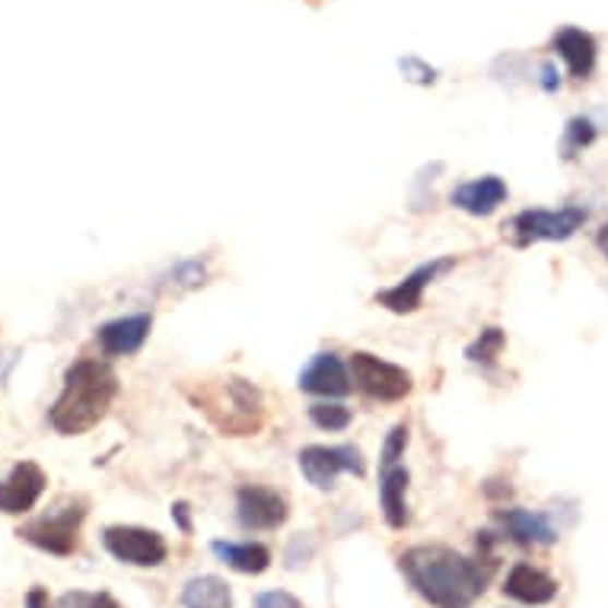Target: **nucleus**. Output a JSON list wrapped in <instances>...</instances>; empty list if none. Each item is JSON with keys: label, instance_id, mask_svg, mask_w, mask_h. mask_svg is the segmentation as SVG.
<instances>
[{"label": "nucleus", "instance_id": "obj_1", "mask_svg": "<svg viewBox=\"0 0 608 608\" xmlns=\"http://www.w3.org/2000/svg\"><path fill=\"white\" fill-rule=\"evenodd\" d=\"M398 571L405 573L408 586L433 608H472L488 589L491 573L481 561L458 555L446 545H415L402 551Z\"/></svg>", "mask_w": 608, "mask_h": 608}, {"label": "nucleus", "instance_id": "obj_2", "mask_svg": "<svg viewBox=\"0 0 608 608\" xmlns=\"http://www.w3.org/2000/svg\"><path fill=\"white\" fill-rule=\"evenodd\" d=\"M115 395H118V377L109 363L90 357L74 360L64 373L61 395L48 412V424L61 437H80L109 415Z\"/></svg>", "mask_w": 608, "mask_h": 608}, {"label": "nucleus", "instance_id": "obj_3", "mask_svg": "<svg viewBox=\"0 0 608 608\" xmlns=\"http://www.w3.org/2000/svg\"><path fill=\"white\" fill-rule=\"evenodd\" d=\"M186 395L224 437H252L265 427V398L255 382L239 377L207 380L186 389Z\"/></svg>", "mask_w": 608, "mask_h": 608}, {"label": "nucleus", "instance_id": "obj_4", "mask_svg": "<svg viewBox=\"0 0 608 608\" xmlns=\"http://www.w3.org/2000/svg\"><path fill=\"white\" fill-rule=\"evenodd\" d=\"M83 520H86V503L83 500H68L64 506L51 510L48 516H38L33 523H26L16 535L23 541L36 545L38 551L68 558V555H74L76 545H80Z\"/></svg>", "mask_w": 608, "mask_h": 608}, {"label": "nucleus", "instance_id": "obj_5", "mask_svg": "<svg viewBox=\"0 0 608 608\" xmlns=\"http://www.w3.org/2000/svg\"><path fill=\"white\" fill-rule=\"evenodd\" d=\"M350 382L373 402H402L415 389V380L408 370L382 360L377 354H367V350L350 354Z\"/></svg>", "mask_w": 608, "mask_h": 608}, {"label": "nucleus", "instance_id": "obj_6", "mask_svg": "<svg viewBox=\"0 0 608 608\" xmlns=\"http://www.w3.org/2000/svg\"><path fill=\"white\" fill-rule=\"evenodd\" d=\"M103 545L115 561L131 568H159L169 555L163 535L144 526H109L103 533Z\"/></svg>", "mask_w": 608, "mask_h": 608}, {"label": "nucleus", "instance_id": "obj_7", "mask_svg": "<svg viewBox=\"0 0 608 608\" xmlns=\"http://www.w3.org/2000/svg\"><path fill=\"white\" fill-rule=\"evenodd\" d=\"M297 458H300L303 478L319 491H332L342 472H350L357 478L367 472L360 450L354 446H306Z\"/></svg>", "mask_w": 608, "mask_h": 608}, {"label": "nucleus", "instance_id": "obj_8", "mask_svg": "<svg viewBox=\"0 0 608 608\" xmlns=\"http://www.w3.org/2000/svg\"><path fill=\"white\" fill-rule=\"evenodd\" d=\"M589 211L573 204V207H561V211H523L513 217L510 233L516 239V246H529L538 239H571L576 229L586 224Z\"/></svg>", "mask_w": 608, "mask_h": 608}, {"label": "nucleus", "instance_id": "obj_9", "mask_svg": "<svg viewBox=\"0 0 608 608\" xmlns=\"http://www.w3.org/2000/svg\"><path fill=\"white\" fill-rule=\"evenodd\" d=\"M290 510L284 494L265 485H242L236 494V520L246 533H274L287 523Z\"/></svg>", "mask_w": 608, "mask_h": 608}, {"label": "nucleus", "instance_id": "obj_10", "mask_svg": "<svg viewBox=\"0 0 608 608\" xmlns=\"http://www.w3.org/2000/svg\"><path fill=\"white\" fill-rule=\"evenodd\" d=\"M48 488V475L41 472L38 462H20L13 465L10 478L0 481V513H10V516H20V513H29L38 503V497L45 494Z\"/></svg>", "mask_w": 608, "mask_h": 608}, {"label": "nucleus", "instance_id": "obj_11", "mask_svg": "<svg viewBox=\"0 0 608 608\" xmlns=\"http://www.w3.org/2000/svg\"><path fill=\"white\" fill-rule=\"evenodd\" d=\"M453 265H456V259H433V262H427V265L415 267L402 284H395V287L377 294V303L392 309V312H415V309L424 303V290H427L440 274H446Z\"/></svg>", "mask_w": 608, "mask_h": 608}, {"label": "nucleus", "instance_id": "obj_12", "mask_svg": "<svg viewBox=\"0 0 608 608\" xmlns=\"http://www.w3.org/2000/svg\"><path fill=\"white\" fill-rule=\"evenodd\" d=\"M153 319L147 312H138V315H121L115 322H106L99 325L96 332V342L103 347L106 357H131L138 354L144 342L151 338Z\"/></svg>", "mask_w": 608, "mask_h": 608}, {"label": "nucleus", "instance_id": "obj_13", "mask_svg": "<svg viewBox=\"0 0 608 608\" xmlns=\"http://www.w3.org/2000/svg\"><path fill=\"white\" fill-rule=\"evenodd\" d=\"M503 593L523 606H548L558 599V580L533 564H516L503 580Z\"/></svg>", "mask_w": 608, "mask_h": 608}, {"label": "nucleus", "instance_id": "obj_14", "mask_svg": "<svg viewBox=\"0 0 608 608\" xmlns=\"http://www.w3.org/2000/svg\"><path fill=\"white\" fill-rule=\"evenodd\" d=\"M300 389L309 395H347L350 392V373L344 370L338 354L325 350L315 354L300 373Z\"/></svg>", "mask_w": 608, "mask_h": 608}, {"label": "nucleus", "instance_id": "obj_15", "mask_svg": "<svg viewBox=\"0 0 608 608\" xmlns=\"http://www.w3.org/2000/svg\"><path fill=\"white\" fill-rule=\"evenodd\" d=\"M506 182L497 179V176H481V179H472V182H462L453 191V204L458 211L472 214V217H491L497 207L506 201Z\"/></svg>", "mask_w": 608, "mask_h": 608}, {"label": "nucleus", "instance_id": "obj_16", "mask_svg": "<svg viewBox=\"0 0 608 608\" xmlns=\"http://www.w3.org/2000/svg\"><path fill=\"white\" fill-rule=\"evenodd\" d=\"M408 485H412L408 468H402V465L382 468L380 506L385 523H389L392 529H405L408 520H412V513H408Z\"/></svg>", "mask_w": 608, "mask_h": 608}, {"label": "nucleus", "instance_id": "obj_17", "mask_svg": "<svg viewBox=\"0 0 608 608\" xmlns=\"http://www.w3.org/2000/svg\"><path fill=\"white\" fill-rule=\"evenodd\" d=\"M555 51L564 58L568 71L576 80H586L596 68V38L576 26H564L558 36H555Z\"/></svg>", "mask_w": 608, "mask_h": 608}, {"label": "nucleus", "instance_id": "obj_18", "mask_svg": "<svg viewBox=\"0 0 608 608\" xmlns=\"http://www.w3.org/2000/svg\"><path fill=\"white\" fill-rule=\"evenodd\" d=\"M500 523H503L506 535L520 545H551V541H558V529L548 523V516L533 513V510H520V506L500 510Z\"/></svg>", "mask_w": 608, "mask_h": 608}, {"label": "nucleus", "instance_id": "obj_19", "mask_svg": "<svg viewBox=\"0 0 608 608\" xmlns=\"http://www.w3.org/2000/svg\"><path fill=\"white\" fill-rule=\"evenodd\" d=\"M211 551L239 573H265L271 568V551L259 541H214Z\"/></svg>", "mask_w": 608, "mask_h": 608}, {"label": "nucleus", "instance_id": "obj_20", "mask_svg": "<svg viewBox=\"0 0 608 608\" xmlns=\"http://www.w3.org/2000/svg\"><path fill=\"white\" fill-rule=\"evenodd\" d=\"M186 608H233V593L220 576H194L182 589Z\"/></svg>", "mask_w": 608, "mask_h": 608}, {"label": "nucleus", "instance_id": "obj_21", "mask_svg": "<svg viewBox=\"0 0 608 608\" xmlns=\"http://www.w3.org/2000/svg\"><path fill=\"white\" fill-rule=\"evenodd\" d=\"M309 418L312 424L319 427V430H329V433H338V430H347L350 427V408H344V405H332V402H322V405H312L309 408Z\"/></svg>", "mask_w": 608, "mask_h": 608}, {"label": "nucleus", "instance_id": "obj_22", "mask_svg": "<svg viewBox=\"0 0 608 608\" xmlns=\"http://www.w3.org/2000/svg\"><path fill=\"white\" fill-rule=\"evenodd\" d=\"M503 344H506V335H503L500 329H485V332L478 335V342L465 350V357L475 360V363H491V360L500 357Z\"/></svg>", "mask_w": 608, "mask_h": 608}, {"label": "nucleus", "instance_id": "obj_23", "mask_svg": "<svg viewBox=\"0 0 608 608\" xmlns=\"http://www.w3.org/2000/svg\"><path fill=\"white\" fill-rule=\"evenodd\" d=\"M596 141V128L589 118H573L564 131V156H576L580 151H586Z\"/></svg>", "mask_w": 608, "mask_h": 608}, {"label": "nucleus", "instance_id": "obj_24", "mask_svg": "<svg viewBox=\"0 0 608 608\" xmlns=\"http://www.w3.org/2000/svg\"><path fill=\"white\" fill-rule=\"evenodd\" d=\"M405 450H408V424H395V427L389 430L385 443H382V468L398 465V458L405 456Z\"/></svg>", "mask_w": 608, "mask_h": 608}, {"label": "nucleus", "instance_id": "obj_25", "mask_svg": "<svg viewBox=\"0 0 608 608\" xmlns=\"http://www.w3.org/2000/svg\"><path fill=\"white\" fill-rule=\"evenodd\" d=\"M398 68H402V74L408 76L412 83H420V86L437 83V71H433V68H427V64L418 61V58H402V61H398Z\"/></svg>", "mask_w": 608, "mask_h": 608}, {"label": "nucleus", "instance_id": "obj_26", "mask_svg": "<svg viewBox=\"0 0 608 608\" xmlns=\"http://www.w3.org/2000/svg\"><path fill=\"white\" fill-rule=\"evenodd\" d=\"M255 608H303V603L284 589H271V593H259L255 596Z\"/></svg>", "mask_w": 608, "mask_h": 608}, {"label": "nucleus", "instance_id": "obj_27", "mask_svg": "<svg viewBox=\"0 0 608 608\" xmlns=\"http://www.w3.org/2000/svg\"><path fill=\"white\" fill-rule=\"evenodd\" d=\"M172 277H179V281H176L179 287H198V284H204L207 271H204L201 262H182V265L172 271Z\"/></svg>", "mask_w": 608, "mask_h": 608}, {"label": "nucleus", "instance_id": "obj_28", "mask_svg": "<svg viewBox=\"0 0 608 608\" xmlns=\"http://www.w3.org/2000/svg\"><path fill=\"white\" fill-rule=\"evenodd\" d=\"M189 503H172V520L179 523V529L189 535L191 533V516H189Z\"/></svg>", "mask_w": 608, "mask_h": 608}, {"label": "nucleus", "instance_id": "obj_29", "mask_svg": "<svg viewBox=\"0 0 608 608\" xmlns=\"http://www.w3.org/2000/svg\"><path fill=\"white\" fill-rule=\"evenodd\" d=\"M26 608H51V599H48V593L36 586V589H29V596H26Z\"/></svg>", "mask_w": 608, "mask_h": 608}, {"label": "nucleus", "instance_id": "obj_30", "mask_svg": "<svg viewBox=\"0 0 608 608\" xmlns=\"http://www.w3.org/2000/svg\"><path fill=\"white\" fill-rule=\"evenodd\" d=\"M541 86H545L548 93H555V86H558V74H555V68H551V64H545V68H541Z\"/></svg>", "mask_w": 608, "mask_h": 608}, {"label": "nucleus", "instance_id": "obj_31", "mask_svg": "<svg viewBox=\"0 0 608 608\" xmlns=\"http://www.w3.org/2000/svg\"><path fill=\"white\" fill-rule=\"evenodd\" d=\"M90 608H121V606L115 603L109 593H99V596H93V599H90Z\"/></svg>", "mask_w": 608, "mask_h": 608}, {"label": "nucleus", "instance_id": "obj_32", "mask_svg": "<svg viewBox=\"0 0 608 608\" xmlns=\"http://www.w3.org/2000/svg\"><path fill=\"white\" fill-rule=\"evenodd\" d=\"M596 246H599V252L608 259V224H603L599 233H596Z\"/></svg>", "mask_w": 608, "mask_h": 608}]
</instances>
